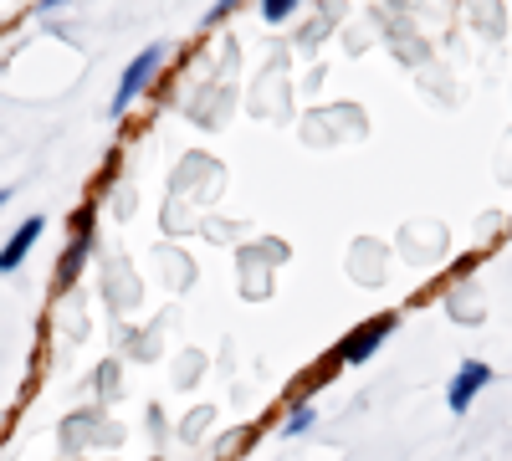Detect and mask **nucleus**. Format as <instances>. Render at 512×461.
<instances>
[{"mask_svg": "<svg viewBox=\"0 0 512 461\" xmlns=\"http://www.w3.org/2000/svg\"><path fill=\"white\" fill-rule=\"evenodd\" d=\"M159 62H164V47H144L134 62H128L123 67V82H118V93H113V118H123L128 108H134L139 103V93L149 88V82H154V72H159Z\"/></svg>", "mask_w": 512, "mask_h": 461, "instance_id": "f03ea898", "label": "nucleus"}, {"mask_svg": "<svg viewBox=\"0 0 512 461\" xmlns=\"http://www.w3.org/2000/svg\"><path fill=\"white\" fill-rule=\"evenodd\" d=\"M41 231H47V216H31V221H26L6 246H0V272H16V267L26 262V251L36 246V236H41Z\"/></svg>", "mask_w": 512, "mask_h": 461, "instance_id": "39448f33", "label": "nucleus"}, {"mask_svg": "<svg viewBox=\"0 0 512 461\" xmlns=\"http://www.w3.org/2000/svg\"><path fill=\"white\" fill-rule=\"evenodd\" d=\"M88 226H93V205H82V211H77V241H72V251H67V262L57 267V287H72V277L82 272V262H88V251H93Z\"/></svg>", "mask_w": 512, "mask_h": 461, "instance_id": "20e7f679", "label": "nucleus"}, {"mask_svg": "<svg viewBox=\"0 0 512 461\" xmlns=\"http://www.w3.org/2000/svg\"><path fill=\"white\" fill-rule=\"evenodd\" d=\"M6 200H11V190H0V205H6Z\"/></svg>", "mask_w": 512, "mask_h": 461, "instance_id": "9d476101", "label": "nucleus"}, {"mask_svg": "<svg viewBox=\"0 0 512 461\" xmlns=\"http://www.w3.org/2000/svg\"><path fill=\"white\" fill-rule=\"evenodd\" d=\"M313 421H318V410H313V405H297V410L287 415V436H303Z\"/></svg>", "mask_w": 512, "mask_h": 461, "instance_id": "423d86ee", "label": "nucleus"}, {"mask_svg": "<svg viewBox=\"0 0 512 461\" xmlns=\"http://www.w3.org/2000/svg\"><path fill=\"white\" fill-rule=\"evenodd\" d=\"M297 6H303V0H262V16H267V21H287Z\"/></svg>", "mask_w": 512, "mask_h": 461, "instance_id": "0eeeda50", "label": "nucleus"}, {"mask_svg": "<svg viewBox=\"0 0 512 461\" xmlns=\"http://www.w3.org/2000/svg\"><path fill=\"white\" fill-rule=\"evenodd\" d=\"M52 6H62V0H41V11H52Z\"/></svg>", "mask_w": 512, "mask_h": 461, "instance_id": "1a4fd4ad", "label": "nucleus"}, {"mask_svg": "<svg viewBox=\"0 0 512 461\" xmlns=\"http://www.w3.org/2000/svg\"><path fill=\"white\" fill-rule=\"evenodd\" d=\"M395 313H374L369 323H359L354 333H349V339L344 344H338V354H333V364H369L374 359V349L384 344V339H390V333H395Z\"/></svg>", "mask_w": 512, "mask_h": 461, "instance_id": "f257e3e1", "label": "nucleus"}, {"mask_svg": "<svg viewBox=\"0 0 512 461\" xmlns=\"http://www.w3.org/2000/svg\"><path fill=\"white\" fill-rule=\"evenodd\" d=\"M487 385H492V364H482V359L461 364V369L451 374V385H446V405H451V415H466V410H472V400H477Z\"/></svg>", "mask_w": 512, "mask_h": 461, "instance_id": "7ed1b4c3", "label": "nucleus"}, {"mask_svg": "<svg viewBox=\"0 0 512 461\" xmlns=\"http://www.w3.org/2000/svg\"><path fill=\"white\" fill-rule=\"evenodd\" d=\"M236 6H241V0H216V6H210V21H221V16L236 11Z\"/></svg>", "mask_w": 512, "mask_h": 461, "instance_id": "6e6552de", "label": "nucleus"}]
</instances>
